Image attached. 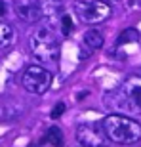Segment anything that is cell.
<instances>
[{"mask_svg": "<svg viewBox=\"0 0 141 147\" xmlns=\"http://www.w3.org/2000/svg\"><path fill=\"white\" fill-rule=\"evenodd\" d=\"M105 105L114 113H137L141 111V78L130 76L114 92L107 94Z\"/></svg>", "mask_w": 141, "mask_h": 147, "instance_id": "obj_1", "label": "cell"}, {"mask_svg": "<svg viewBox=\"0 0 141 147\" xmlns=\"http://www.w3.org/2000/svg\"><path fill=\"white\" fill-rule=\"evenodd\" d=\"M103 128L111 142L118 145H132L141 140V124L128 115L111 113L103 119Z\"/></svg>", "mask_w": 141, "mask_h": 147, "instance_id": "obj_2", "label": "cell"}, {"mask_svg": "<svg viewBox=\"0 0 141 147\" xmlns=\"http://www.w3.org/2000/svg\"><path fill=\"white\" fill-rule=\"evenodd\" d=\"M29 46H31L33 57L40 63V65L57 67L61 50H59V40L55 38V34H54L52 29H48V27L36 29V31L31 34Z\"/></svg>", "mask_w": 141, "mask_h": 147, "instance_id": "obj_3", "label": "cell"}, {"mask_svg": "<svg viewBox=\"0 0 141 147\" xmlns=\"http://www.w3.org/2000/svg\"><path fill=\"white\" fill-rule=\"evenodd\" d=\"M75 13L86 25H99L113 16V8L105 0H76Z\"/></svg>", "mask_w": 141, "mask_h": 147, "instance_id": "obj_4", "label": "cell"}, {"mask_svg": "<svg viewBox=\"0 0 141 147\" xmlns=\"http://www.w3.org/2000/svg\"><path fill=\"white\" fill-rule=\"evenodd\" d=\"M52 80H54V75L44 65H29L21 78L23 88L34 96H42L48 92V88L52 86Z\"/></svg>", "mask_w": 141, "mask_h": 147, "instance_id": "obj_5", "label": "cell"}, {"mask_svg": "<svg viewBox=\"0 0 141 147\" xmlns=\"http://www.w3.org/2000/svg\"><path fill=\"white\" fill-rule=\"evenodd\" d=\"M76 140L82 147H109V136L103 124H82L76 130Z\"/></svg>", "mask_w": 141, "mask_h": 147, "instance_id": "obj_6", "label": "cell"}, {"mask_svg": "<svg viewBox=\"0 0 141 147\" xmlns=\"http://www.w3.org/2000/svg\"><path fill=\"white\" fill-rule=\"evenodd\" d=\"M13 10L25 23H38L46 16L42 0H13Z\"/></svg>", "mask_w": 141, "mask_h": 147, "instance_id": "obj_7", "label": "cell"}, {"mask_svg": "<svg viewBox=\"0 0 141 147\" xmlns=\"http://www.w3.org/2000/svg\"><path fill=\"white\" fill-rule=\"evenodd\" d=\"M103 42H105V38L97 29H88L86 33H84V44H86L92 52L93 50H99L103 46Z\"/></svg>", "mask_w": 141, "mask_h": 147, "instance_id": "obj_8", "label": "cell"}, {"mask_svg": "<svg viewBox=\"0 0 141 147\" xmlns=\"http://www.w3.org/2000/svg\"><path fill=\"white\" fill-rule=\"evenodd\" d=\"M13 38H15V33H13L11 25L0 21V50L8 48V46L13 42Z\"/></svg>", "mask_w": 141, "mask_h": 147, "instance_id": "obj_9", "label": "cell"}, {"mask_svg": "<svg viewBox=\"0 0 141 147\" xmlns=\"http://www.w3.org/2000/svg\"><path fill=\"white\" fill-rule=\"evenodd\" d=\"M46 140L54 147H63L65 145V138H63V132H61L59 126H52L48 130V134H46Z\"/></svg>", "mask_w": 141, "mask_h": 147, "instance_id": "obj_10", "label": "cell"}, {"mask_svg": "<svg viewBox=\"0 0 141 147\" xmlns=\"http://www.w3.org/2000/svg\"><path fill=\"white\" fill-rule=\"evenodd\" d=\"M139 40V33H137L136 29H126V31H122L118 36V40H116V44L118 46H122V44H128V42H137Z\"/></svg>", "mask_w": 141, "mask_h": 147, "instance_id": "obj_11", "label": "cell"}, {"mask_svg": "<svg viewBox=\"0 0 141 147\" xmlns=\"http://www.w3.org/2000/svg\"><path fill=\"white\" fill-rule=\"evenodd\" d=\"M61 31H63L65 36L70 34V31H73V17L70 16H63L61 17Z\"/></svg>", "mask_w": 141, "mask_h": 147, "instance_id": "obj_12", "label": "cell"}, {"mask_svg": "<svg viewBox=\"0 0 141 147\" xmlns=\"http://www.w3.org/2000/svg\"><path fill=\"white\" fill-rule=\"evenodd\" d=\"M65 109H67V105L63 103V101H59V103L54 107V111H52V119H59L61 115L65 113Z\"/></svg>", "mask_w": 141, "mask_h": 147, "instance_id": "obj_13", "label": "cell"}, {"mask_svg": "<svg viewBox=\"0 0 141 147\" xmlns=\"http://www.w3.org/2000/svg\"><path fill=\"white\" fill-rule=\"evenodd\" d=\"M4 13H6V4L0 0V16H4Z\"/></svg>", "mask_w": 141, "mask_h": 147, "instance_id": "obj_14", "label": "cell"}, {"mask_svg": "<svg viewBox=\"0 0 141 147\" xmlns=\"http://www.w3.org/2000/svg\"><path fill=\"white\" fill-rule=\"evenodd\" d=\"M105 2H109V4H114V2H118V0H105Z\"/></svg>", "mask_w": 141, "mask_h": 147, "instance_id": "obj_15", "label": "cell"}]
</instances>
